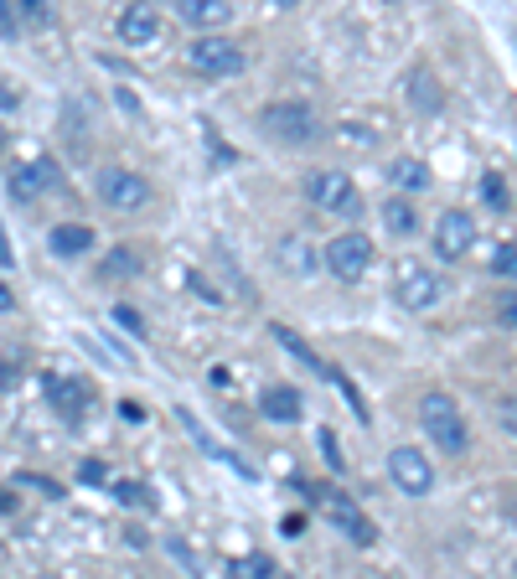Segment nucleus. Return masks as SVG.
I'll list each match as a JSON object with an SVG mask.
<instances>
[{"mask_svg":"<svg viewBox=\"0 0 517 579\" xmlns=\"http://www.w3.org/2000/svg\"><path fill=\"white\" fill-rule=\"evenodd\" d=\"M259 130L275 140V145H311L321 135V119L311 104H300V99H280V104H269L259 114Z\"/></svg>","mask_w":517,"mask_h":579,"instance_id":"1","label":"nucleus"},{"mask_svg":"<svg viewBox=\"0 0 517 579\" xmlns=\"http://www.w3.org/2000/svg\"><path fill=\"white\" fill-rule=\"evenodd\" d=\"M419 424H424V435H430L445 455L466 450V419H461V409H455L450 393H440V388L424 393V399H419Z\"/></svg>","mask_w":517,"mask_h":579,"instance_id":"2","label":"nucleus"},{"mask_svg":"<svg viewBox=\"0 0 517 579\" xmlns=\"http://www.w3.org/2000/svg\"><path fill=\"white\" fill-rule=\"evenodd\" d=\"M306 197L321 207V212H337V218H362V197L352 187L347 171H311L306 176Z\"/></svg>","mask_w":517,"mask_h":579,"instance_id":"3","label":"nucleus"},{"mask_svg":"<svg viewBox=\"0 0 517 579\" xmlns=\"http://www.w3.org/2000/svg\"><path fill=\"white\" fill-rule=\"evenodd\" d=\"M321 264L337 274V280L357 285L362 274H368V264H373V238H368V233H342V238H331L326 249H321Z\"/></svg>","mask_w":517,"mask_h":579,"instance_id":"4","label":"nucleus"},{"mask_svg":"<svg viewBox=\"0 0 517 579\" xmlns=\"http://www.w3.org/2000/svg\"><path fill=\"white\" fill-rule=\"evenodd\" d=\"M187 63L197 68V73H207V78H233V73H243V47L238 42H228V37H197L192 47H187Z\"/></svg>","mask_w":517,"mask_h":579,"instance_id":"5","label":"nucleus"},{"mask_svg":"<svg viewBox=\"0 0 517 579\" xmlns=\"http://www.w3.org/2000/svg\"><path fill=\"white\" fill-rule=\"evenodd\" d=\"M388 476L404 497H430L435 492V466L424 461V450H414V445H399L388 455Z\"/></svg>","mask_w":517,"mask_h":579,"instance_id":"6","label":"nucleus"},{"mask_svg":"<svg viewBox=\"0 0 517 579\" xmlns=\"http://www.w3.org/2000/svg\"><path fill=\"white\" fill-rule=\"evenodd\" d=\"M99 197L114 207V212H135L150 202V181L140 171H125V166H109L99 171Z\"/></svg>","mask_w":517,"mask_h":579,"instance_id":"7","label":"nucleus"},{"mask_svg":"<svg viewBox=\"0 0 517 579\" xmlns=\"http://www.w3.org/2000/svg\"><path fill=\"white\" fill-rule=\"evenodd\" d=\"M326 517H331V528H337V533H347L357 548H373V543H378L373 517L362 512V507H357L347 492H331V497H326Z\"/></svg>","mask_w":517,"mask_h":579,"instance_id":"8","label":"nucleus"},{"mask_svg":"<svg viewBox=\"0 0 517 579\" xmlns=\"http://www.w3.org/2000/svg\"><path fill=\"white\" fill-rule=\"evenodd\" d=\"M471 243H476V218H471V212H461V207L440 212V223H435V254L455 264L461 254H471Z\"/></svg>","mask_w":517,"mask_h":579,"instance_id":"9","label":"nucleus"},{"mask_svg":"<svg viewBox=\"0 0 517 579\" xmlns=\"http://www.w3.org/2000/svg\"><path fill=\"white\" fill-rule=\"evenodd\" d=\"M440 295H445V280H440V274L419 269V264H404V269H399V300H404L409 311L440 306Z\"/></svg>","mask_w":517,"mask_h":579,"instance_id":"10","label":"nucleus"},{"mask_svg":"<svg viewBox=\"0 0 517 579\" xmlns=\"http://www.w3.org/2000/svg\"><path fill=\"white\" fill-rule=\"evenodd\" d=\"M42 393H47V404L63 414L68 424H78L83 419V409H88V388H83V378H63V373H42Z\"/></svg>","mask_w":517,"mask_h":579,"instance_id":"11","label":"nucleus"},{"mask_svg":"<svg viewBox=\"0 0 517 579\" xmlns=\"http://www.w3.org/2000/svg\"><path fill=\"white\" fill-rule=\"evenodd\" d=\"M57 187V166L42 156V161H26L21 171H11V197L16 202H37L42 192H52Z\"/></svg>","mask_w":517,"mask_h":579,"instance_id":"12","label":"nucleus"},{"mask_svg":"<svg viewBox=\"0 0 517 579\" xmlns=\"http://www.w3.org/2000/svg\"><path fill=\"white\" fill-rule=\"evenodd\" d=\"M119 37H125V47H150L161 37V11L156 6H125L119 11Z\"/></svg>","mask_w":517,"mask_h":579,"instance_id":"13","label":"nucleus"},{"mask_svg":"<svg viewBox=\"0 0 517 579\" xmlns=\"http://www.w3.org/2000/svg\"><path fill=\"white\" fill-rule=\"evenodd\" d=\"M300 409H306V399H300L290 383H275V388H264V393H259V414H264V419H275V424H295Z\"/></svg>","mask_w":517,"mask_h":579,"instance_id":"14","label":"nucleus"},{"mask_svg":"<svg viewBox=\"0 0 517 579\" xmlns=\"http://www.w3.org/2000/svg\"><path fill=\"white\" fill-rule=\"evenodd\" d=\"M269 337H275V342H280V347H285L295 362H306L311 373H321V378L331 383V373H337V368H326V357H321V352H316L306 337H300V331H290V326H280V321H275V326H269Z\"/></svg>","mask_w":517,"mask_h":579,"instance_id":"15","label":"nucleus"},{"mask_svg":"<svg viewBox=\"0 0 517 579\" xmlns=\"http://www.w3.org/2000/svg\"><path fill=\"white\" fill-rule=\"evenodd\" d=\"M47 249H52L57 259H78V254L94 249V228H88V223H57V228L47 233Z\"/></svg>","mask_w":517,"mask_h":579,"instance_id":"16","label":"nucleus"},{"mask_svg":"<svg viewBox=\"0 0 517 579\" xmlns=\"http://www.w3.org/2000/svg\"><path fill=\"white\" fill-rule=\"evenodd\" d=\"M176 16L187 26H207V32H212V26H223L233 16V6H228V0H181Z\"/></svg>","mask_w":517,"mask_h":579,"instance_id":"17","label":"nucleus"},{"mask_svg":"<svg viewBox=\"0 0 517 579\" xmlns=\"http://www.w3.org/2000/svg\"><path fill=\"white\" fill-rule=\"evenodd\" d=\"M383 223L393 238H409V233H419V212L409 197H393V202H383Z\"/></svg>","mask_w":517,"mask_h":579,"instance_id":"18","label":"nucleus"},{"mask_svg":"<svg viewBox=\"0 0 517 579\" xmlns=\"http://www.w3.org/2000/svg\"><path fill=\"white\" fill-rule=\"evenodd\" d=\"M393 187H399V192H424V187H430V166H424V161H393Z\"/></svg>","mask_w":517,"mask_h":579,"instance_id":"19","label":"nucleus"},{"mask_svg":"<svg viewBox=\"0 0 517 579\" xmlns=\"http://www.w3.org/2000/svg\"><path fill=\"white\" fill-rule=\"evenodd\" d=\"M228 579H275V559L269 554H249V559H233Z\"/></svg>","mask_w":517,"mask_h":579,"instance_id":"20","label":"nucleus"},{"mask_svg":"<svg viewBox=\"0 0 517 579\" xmlns=\"http://www.w3.org/2000/svg\"><path fill=\"white\" fill-rule=\"evenodd\" d=\"M409 104H419V109H440V88H435L430 73H414V78H409Z\"/></svg>","mask_w":517,"mask_h":579,"instance_id":"21","label":"nucleus"},{"mask_svg":"<svg viewBox=\"0 0 517 579\" xmlns=\"http://www.w3.org/2000/svg\"><path fill=\"white\" fill-rule=\"evenodd\" d=\"M481 202L492 207V212H507V181H502L497 171H486V176H481Z\"/></svg>","mask_w":517,"mask_h":579,"instance_id":"22","label":"nucleus"},{"mask_svg":"<svg viewBox=\"0 0 517 579\" xmlns=\"http://www.w3.org/2000/svg\"><path fill=\"white\" fill-rule=\"evenodd\" d=\"M280 264H285V269H295V274H306V269H311L306 238H285V243H280Z\"/></svg>","mask_w":517,"mask_h":579,"instance_id":"23","label":"nucleus"},{"mask_svg":"<svg viewBox=\"0 0 517 579\" xmlns=\"http://www.w3.org/2000/svg\"><path fill=\"white\" fill-rule=\"evenodd\" d=\"M166 554H171L181 569H187V574H202V559H197L192 548H187V538H166Z\"/></svg>","mask_w":517,"mask_h":579,"instance_id":"24","label":"nucleus"},{"mask_svg":"<svg viewBox=\"0 0 517 579\" xmlns=\"http://www.w3.org/2000/svg\"><path fill=\"white\" fill-rule=\"evenodd\" d=\"M114 497L125 502V507H156V502H150V492H145L140 481H119V486H114Z\"/></svg>","mask_w":517,"mask_h":579,"instance_id":"25","label":"nucleus"},{"mask_svg":"<svg viewBox=\"0 0 517 579\" xmlns=\"http://www.w3.org/2000/svg\"><path fill=\"white\" fill-rule=\"evenodd\" d=\"M135 269H140V259L130 249H114V259H104V274H135Z\"/></svg>","mask_w":517,"mask_h":579,"instance_id":"26","label":"nucleus"},{"mask_svg":"<svg viewBox=\"0 0 517 579\" xmlns=\"http://www.w3.org/2000/svg\"><path fill=\"white\" fill-rule=\"evenodd\" d=\"M321 455L331 461V471H347V461H342V445H337V435H331V430H321Z\"/></svg>","mask_w":517,"mask_h":579,"instance_id":"27","label":"nucleus"},{"mask_svg":"<svg viewBox=\"0 0 517 579\" xmlns=\"http://www.w3.org/2000/svg\"><path fill=\"white\" fill-rule=\"evenodd\" d=\"M337 140H347V145H357V150H368V145H373V135L362 130V125H342V130H337Z\"/></svg>","mask_w":517,"mask_h":579,"instance_id":"28","label":"nucleus"},{"mask_svg":"<svg viewBox=\"0 0 517 579\" xmlns=\"http://www.w3.org/2000/svg\"><path fill=\"white\" fill-rule=\"evenodd\" d=\"M492 269L502 274V280H512V243H497V254H492Z\"/></svg>","mask_w":517,"mask_h":579,"instance_id":"29","label":"nucleus"},{"mask_svg":"<svg viewBox=\"0 0 517 579\" xmlns=\"http://www.w3.org/2000/svg\"><path fill=\"white\" fill-rule=\"evenodd\" d=\"M114 326H125V331H135V337H140V331H145V321L130 311V306H114Z\"/></svg>","mask_w":517,"mask_h":579,"instance_id":"30","label":"nucleus"},{"mask_svg":"<svg viewBox=\"0 0 517 579\" xmlns=\"http://www.w3.org/2000/svg\"><path fill=\"white\" fill-rule=\"evenodd\" d=\"M0 32H6V37H16V32H21V21H16V11L6 6V0H0Z\"/></svg>","mask_w":517,"mask_h":579,"instance_id":"31","label":"nucleus"},{"mask_svg":"<svg viewBox=\"0 0 517 579\" xmlns=\"http://www.w3.org/2000/svg\"><path fill=\"white\" fill-rule=\"evenodd\" d=\"M78 481L99 486V481H104V466H99V461H83V466H78Z\"/></svg>","mask_w":517,"mask_h":579,"instance_id":"32","label":"nucleus"},{"mask_svg":"<svg viewBox=\"0 0 517 579\" xmlns=\"http://www.w3.org/2000/svg\"><path fill=\"white\" fill-rule=\"evenodd\" d=\"M119 419H125V424H145V409L140 404H119Z\"/></svg>","mask_w":517,"mask_h":579,"instance_id":"33","label":"nucleus"},{"mask_svg":"<svg viewBox=\"0 0 517 579\" xmlns=\"http://www.w3.org/2000/svg\"><path fill=\"white\" fill-rule=\"evenodd\" d=\"M16 264V254H11V238H6V228H0V269H11Z\"/></svg>","mask_w":517,"mask_h":579,"instance_id":"34","label":"nucleus"},{"mask_svg":"<svg viewBox=\"0 0 517 579\" xmlns=\"http://www.w3.org/2000/svg\"><path fill=\"white\" fill-rule=\"evenodd\" d=\"M11 383H16V373H11V368H6V362H0V393H6V388H11Z\"/></svg>","mask_w":517,"mask_h":579,"instance_id":"35","label":"nucleus"},{"mask_svg":"<svg viewBox=\"0 0 517 579\" xmlns=\"http://www.w3.org/2000/svg\"><path fill=\"white\" fill-rule=\"evenodd\" d=\"M11 306H16V295H11L6 285H0V311H11Z\"/></svg>","mask_w":517,"mask_h":579,"instance_id":"36","label":"nucleus"},{"mask_svg":"<svg viewBox=\"0 0 517 579\" xmlns=\"http://www.w3.org/2000/svg\"><path fill=\"white\" fill-rule=\"evenodd\" d=\"M16 502H11V492H0V512H11Z\"/></svg>","mask_w":517,"mask_h":579,"instance_id":"37","label":"nucleus"}]
</instances>
